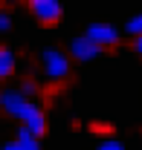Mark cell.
<instances>
[{
  "mask_svg": "<svg viewBox=\"0 0 142 150\" xmlns=\"http://www.w3.org/2000/svg\"><path fill=\"white\" fill-rule=\"evenodd\" d=\"M3 150H23V147H20L18 142H9V144H6V147H3Z\"/></svg>",
  "mask_w": 142,
  "mask_h": 150,
  "instance_id": "cell-15",
  "label": "cell"
},
{
  "mask_svg": "<svg viewBox=\"0 0 142 150\" xmlns=\"http://www.w3.org/2000/svg\"><path fill=\"white\" fill-rule=\"evenodd\" d=\"M131 49H133V52H139V55H142V35H139V38H133V43H131Z\"/></svg>",
  "mask_w": 142,
  "mask_h": 150,
  "instance_id": "cell-13",
  "label": "cell"
},
{
  "mask_svg": "<svg viewBox=\"0 0 142 150\" xmlns=\"http://www.w3.org/2000/svg\"><path fill=\"white\" fill-rule=\"evenodd\" d=\"M99 150H125L122 142H116V139H107V142H102L99 144Z\"/></svg>",
  "mask_w": 142,
  "mask_h": 150,
  "instance_id": "cell-11",
  "label": "cell"
},
{
  "mask_svg": "<svg viewBox=\"0 0 142 150\" xmlns=\"http://www.w3.org/2000/svg\"><path fill=\"white\" fill-rule=\"evenodd\" d=\"M70 55L75 58V61H93V58L102 55V46L93 43L87 35H78V38L70 40Z\"/></svg>",
  "mask_w": 142,
  "mask_h": 150,
  "instance_id": "cell-6",
  "label": "cell"
},
{
  "mask_svg": "<svg viewBox=\"0 0 142 150\" xmlns=\"http://www.w3.org/2000/svg\"><path fill=\"white\" fill-rule=\"evenodd\" d=\"M41 69H44V75L49 81H61V78L70 75V55H64L61 49L49 46V49L41 52Z\"/></svg>",
  "mask_w": 142,
  "mask_h": 150,
  "instance_id": "cell-1",
  "label": "cell"
},
{
  "mask_svg": "<svg viewBox=\"0 0 142 150\" xmlns=\"http://www.w3.org/2000/svg\"><path fill=\"white\" fill-rule=\"evenodd\" d=\"M15 72V52L9 46H0V78H9Z\"/></svg>",
  "mask_w": 142,
  "mask_h": 150,
  "instance_id": "cell-7",
  "label": "cell"
},
{
  "mask_svg": "<svg viewBox=\"0 0 142 150\" xmlns=\"http://www.w3.org/2000/svg\"><path fill=\"white\" fill-rule=\"evenodd\" d=\"M29 12L35 15L38 23L55 26V23L61 20V3H58V0H29Z\"/></svg>",
  "mask_w": 142,
  "mask_h": 150,
  "instance_id": "cell-2",
  "label": "cell"
},
{
  "mask_svg": "<svg viewBox=\"0 0 142 150\" xmlns=\"http://www.w3.org/2000/svg\"><path fill=\"white\" fill-rule=\"evenodd\" d=\"M18 90H20L23 95H26V98H29V95H35V93H38V84L26 78V81H20V87H18Z\"/></svg>",
  "mask_w": 142,
  "mask_h": 150,
  "instance_id": "cell-10",
  "label": "cell"
},
{
  "mask_svg": "<svg viewBox=\"0 0 142 150\" xmlns=\"http://www.w3.org/2000/svg\"><path fill=\"white\" fill-rule=\"evenodd\" d=\"M125 35H131V38H139L142 35V12L133 15V18L125 23Z\"/></svg>",
  "mask_w": 142,
  "mask_h": 150,
  "instance_id": "cell-9",
  "label": "cell"
},
{
  "mask_svg": "<svg viewBox=\"0 0 142 150\" xmlns=\"http://www.w3.org/2000/svg\"><path fill=\"white\" fill-rule=\"evenodd\" d=\"M84 35H87L93 43H99L102 49H107V46H116V43H119V32H116L110 23H90Z\"/></svg>",
  "mask_w": 142,
  "mask_h": 150,
  "instance_id": "cell-4",
  "label": "cell"
},
{
  "mask_svg": "<svg viewBox=\"0 0 142 150\" xmlns=\"http://www.w3.org/2000/svg\"><path fill=\"white\" fill-rule=\"evenodd\" d=\"M15 142H18V144H20L23 150H41V144H38V136H35L32 130H26L23 124H20V130H18V139H15Z\"/></svg>",
  "mask_w": 142,
  "mask_h": 150,
  "instance_id": "cell-8",
  "label": "cell"
},
{
  "mask_svg": "<svg viewBox=\"0 0 142 150\" xmlns=\"http://www.w3.org/2000/svg\"><path fill=\"white\" fill-rule=\"evenodd\" d=\"M9 26H12V18L6 12H0V32H9Z\"/></svg>",
  "mask_w": 142,
  "mask_h": 150,
  "instance_id": "cell-12",
  "label": "cell"
},
{
  "mask_svg": "<svg viewBox=\"0 0 142 150\" xmlns=\"http://www.w3.org/2000/svg\"><path fill=\"white\" fill-rule=\"evenodd\" d=\"M20 124H23L26 130H32L35 136H44V133H47V115H44V110L38 107L35 101H29L26 110L20 112Z\"/></svg>",
  "mask_w": 142,
  "mask_h": 150,
  "instance_id": "cell-3",
  "label": "cell"
},
{
  "mask_svg": "<svg viewBox=\"0 0 142 150\" xmlns=\"http://www.w3.org/2000/svg\"><path fill=\"white\" fill-rule=\"evenodd\" d=\"M26 104H29V98L20 93V90H0V110L3 112L20 118V112L26 110Z\"/></svg>",
  "mask_w": 142,
  "mask_h": 150,
  "instance_id": "cell-5",
  "label": "cell"
},
{
  "mask_svg": "<svg viewBox=\"0 0 142 150\" xmlns=\"http://www.w3.org/2000/svg\"><path fill=\"white\" fill-rule=\"evenodd\" d=\"M15 3H29V0H0V6H15Z\"/></svg>",
  "mask_w": 142,
  "mask_h": 150,
  "instance_id": "cell-14",
  "label": "cell"
}]
</instances>
